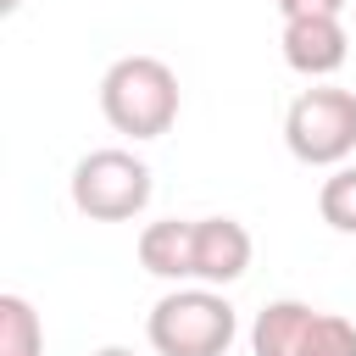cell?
Wrapping results in <instances>:
<instances>
[{"label": "cell", "mask_w": 356, "mask_h": 356, "mask_svg": "<svg viewBox=\"0 0 356 356\" xmlns=\"http://www.w3.org/2000/svg\"><path fill=\"white\" fill-rule=\"evenodd\" d=\"M100 111L128 139H161L178 122V72L156 56H122L100 78Z\"/></svg>", "instance_id": "1"}, {"label": "cell", "mask_w": 356, "mask_h": 356, "mask_svg": "<svg viewBox=\"0 0 356 356\" xmlns=\"http://www.w3.org/2000/svg\"><path fill=\"white\" fill-rule=\"evenodd\" d=\"M145 334L156 356H222L239 334V317L217 289H172L150 306Z\"/></svg>", "instance_id": "2"}, {"label": "cell", "mask_w": 356, "mask_h": 356, "mask_svg": "<svg viewBox=\"0 0 356 356\" xmlns=\"http://www.w3.org/2000/svg\"><path fill=\"white\" fill-rule=\"evenodd\" d=\"M284 145L306 167H339L356 150V95L350 89H300L284 111Z\"/></svg>", "instance_id": "3"}, {"label": "cell", "mask_w": 356, "mask_h": 356, "mask_svg": "<svg viewBox=\"0 0 356 356\" xmlns=\"http://www.w3.org/2000/svg\"><path fill=\"white\" fill-rule=\"evenodd\" d=\"M72 206L95 222H128L150 206V167L134 150H89L72 167Z\"/></svg>", "instance_id": "4"}, {"label": "cell", "mask_w": 356, "mask_h": 356, "mask_svg": "<svg viewBox=\"0 0 356 356\" xmlns=\"http://www.w3.org/2000/svg\"><path fill=\"white\" fill-rule=\"evenodd\" d=\"M284 61L300 72V78H328L345 67L350 56V33L339 17H300V22H284Z\"/></svg>", "instance_id": "5"}, {"label": "cell", "mask_w": 356, "mask_h": 356, "mask_svg": "<svg viewBox=\"0 0 356 356\" xmlns=\"http://www.w3.org/2000/svg\"><path fill=\"white\" fill-rule=\"evenodd\" d=\"M250 267V234L234 217H195V278L206 289H222L245 278Z\"/></svg>", "instance_id": "6"}, {"label": "cell", "mask_w": 356, "mask_h": 356, "mask_svg": "<svg viewBox=\"0 0 356 356\" xmlns=\"http://www.w3.org/2000/svg\"><path fill=\"white\" fill-rule=\"evenodd\" d=\"M139 267L156 278H172V284L195 278V222H178V217L150 222L139 234Z\"/></svg>", "instance_id": "7"}, {"label": "cell", "mask_w": 356, "mask_h": 356, "mask_svg": "<svg viewBox=\"0 0 356 356\" xmlns=\"http://www.w3.org/2000/svg\"><path fill=\"white\" fill-rule=\"evenodd\" d=\"M312 317L317 312L306 300H273V306H261L256 312V328H250V350L256 356H300Z\"/></svg>", "instance_id": "8"}, {"label": "cell", "mask_w": 356, "mask_h": 356, "mask_svg": "<svg viewBox=\"0 0 356 356\" xmlns=\"http://www.w3.org/2000/svg\"><path fill=\"white\" fill-rule=\"evenodd\" d=\"M0 356H44V323L28 295H0Z\"/></svg>", "instance_id": "9"}, {"label": "cell", "mask_w": 356, "mask_h": 356, "mask_svg": "<svg viewBox=\"0 0 356 356\" xmlns=\"http://www.w3.org/2000/svg\"><path fill=\"white\" fill-rule=\"evenodd\" d=\"M317 211L334 234H356V167H334L317 189Z\"/></svg>", "instance_id": "10"}, {"label": "cell", "mask_w": 356, "mask_h": 356, "mask_svg": "<svg viewBox=\"0 0 356 356\" xmlns=\"http://www.w3.org/2000/svg\"><path fill=\"white\" fill-rule=\"evenodd\" d=\"M300 356H356V323L339 317V312H317L312 328H306Z\"/></svg>", "instance_id": "11"}, {"label": "cell", "mask_w": 356, "mask_h": 356, "mask_svg": "<svg viewBox=\"0 0 356 356\" xmlns=\"http://www.w3.org/2000/svg\"><path fill=\"white\" fill-rule=\"evenodd\" d=\"M350 0H278L284 22H300V17H339Z\"/></svg>", "instance_id": "12"}, {"label": "cell", "mask_w": 356, "mask_h": 356, "mask_svg": "<svg viewBox=\"0 0 356 356\" xmlns=\"http://www.w3.org/2000/svg\"><path fill=\"white\" fill-rule=\"evenodd\" d=\"M95 356H134V350H122V345H106V350H95Z\"/></svg>", "instance_id": "13"}, {"label": "cell", "mask_w": 356, "mask_h": 356, "mask_svg": "<svg viewBox=\"0 0 356 356\" xmlns=\"http://www.w3.org/2000/svg\"><path fill=\"white\" fill-rule=\"evenodd\" d=\"M17 6H22V0H0V11H6V17H11V11H17Z\"/></svg>", "instance_id": "14"}]
</instances>
